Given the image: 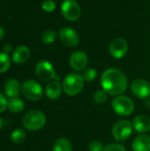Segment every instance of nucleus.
<instances>
[{"mask_svg": "<svg viewBox=\"0 0 150 151\" xmlns=\"http://www.w3.org/2000/svg\"><path fill=\"white\" fill-rule=\"evenodd\" d=\"M101 85L108 95L118 96L126 92L128 81L126 74L121 70L109 68L101 76Z\"/></svg>", "mask_w": 150, "mask_h": 151, "instance_id": "obj_1", "label": "nucleus"}, {"mask_svg": "<svg viewBox=\"0 0 150 151\" xmlns=\"http://www.w3.org/2000/svg\"><path fill=\"white\" fill-rule=\"evenodd\" d=\"M85 81L82 75L77 73H72L65 76L63 81L62 88L65 93L68 96H76L81 92L84 87Z\"/></svg>", "mask_w": 150, "mask_h": 151, "instance_id": "obj_2", "label": "nucleus"}, {"mask_svg": "<svg viewBox=\"0 0 150 151\" xmlns=\"http://www.w3.org/2000/svg\"><path fill=\"white\" fill-rule=\"evenodd\" d=\"M22 123L27 130L37 131L46 124V117L39 110H31L24 115Z\"/></svg>", "mask_w": 150, "mask_h": 151, "instance_id": "obj_3", "label": "nucleus"}, {"mask_svg": "<svg viewBox=\"0 0 150 151\" xmlns=\"http://www.w3.org/2000/svg\"><path fill=\"white\" fill-rule=\"evenodd\" d=\"M111 106L113 111L120 116H128L132 114L134 110L133 100L130 97L122 95L118 96L113 99Z\"/></svg>", "mask_w": 150, "mask_h": 151, "instance_id": "obj_4", "label": "nucleus"}, {"mask_svg": "<svg viewBox=\"0 0 150 151\" xmlns=\"http://www.w3.org/2000/svg\"><path fill=\"white\" fill-rule=\"evenodd\" d=\"M61 13L66 20L74 22L80 19L81 9L75 0H65L61 4Z\"/></svg>", "mask_w": 150, "mask_h": 151, "instance_id": "obj_5", "label": "nucleus"}, {"mask_svg": "<svg viewBox=\"0 0 150 151\" xmlns=\"http://www.w3.org/2000/svg\"><path fill=\"white\" fill-rule=\"evenodd\" d=\"M133 126L128 120H118L112 127V135L118 142H125L131 136Z\"/></svg>", "mask_w": 150, "mask_h": 151, "instance_id": "obj_6", "label": "nucleus"}, {"mask_svg": "<svg viewBox=\"0 0 150 151\" xmlns=\"http://www.w3.org/2000/svg\"><path fill=\"white\" fill-rule=\"evenodd\" d=\"M23 96L30 101H38L42 96V86L34 80L26 81L21 86Z\"/></svg>", "mask_w": 150, "mask_h": 151, "instance_id": "obj_7", "label": "nucleus"}, {"mask_svg": "<svg viewBox=\"0 0 150 151\" xmlns=\"http://www.w3.org/2000/svg\"><path fill=\"white\" fill-rule=\"evenodd\" d=\"M35 73L37 77L42 81H51L52 80H57L55 69L53 65L49 61H40L35 67Z\"/></svg>", "mask_w": 150, "mask_h": 151, "instance_id": "obj_8", "label": "nucleus"}, {"mask_svg": "<svg viewBox=\"0 0 150 151\" xmlns=\"http://www.w3.org/2000/svg\"><path fill=\"white\" fill-rule=\"evenodd\" d=\"M128 52V43L124 38H116L110 44V53L112 58L119 59Z\"/></svg>", "mask_w": 150, "mask_h": 151, "instance_id": "obj_9", "label": "nucleus"}, {"mask_svg": "<svg viewBox=\"0 0 150 151\" xmlns=\"http://www.w3.org/2000/svg\"><path fill=\"white\" fill-rule=\"evenodd\" d=\"M58 36L61 42L68 47H74L78 45L80 42V36L78 33L69 27H62L58 32Z\"/></svg>", "mask_w": 150, "mask_h": 151, "instance_id": "obj_10", "label": "nucleus"}, {"mask_svg": "<svg viewBox=\"0 0 150 151\" xmlns=\"http://www.w3.org/2000/svg\"><path fill=\"white\" fill-rule=\"evenodd\" d=\"M131 90L133 94L138 98H149L150 96V83L146 80H136L132 83Z\"/></svg>", "mask_w": 150, "mask_h": 151, "instance_id": "obj_11", "label": "nucleus"}, {"mask_svg": "<svg viewBox=\"0 0 150 151\" xmlns=\"http://www.w3.org/2000/svg\"><path fill=\"white\" fill-rule=\"evenodd\" d=\"M88 58L87 54L84 51L81 50H77L74 51L69 59V63L71 67L75 70V71H81L86 68L88 65Z\"/></svg>", "mask_w": 150, "mask_h": 151, "instance_id": "obj_12", "label": "nucleus"}, {"mask_svg": "<svg viewBox=\"0 0 150 151\" xmlns=\"http://www.w3.org/2000/svg\"><path fill=\"white\" fill-rule=\"evenodd\" d=\"M4 89L5 95L8 97L13 98V97L19 96V93L21 92V86L18 80L10 79L5 82L4 86Z\"/></svg>", "mask_w": 150, "mask_h": 151, "instance_id": "obj_13", "label": "nucleus"}, {"mask_svg": "<svg viewBox=\"0 0 150 151\" xmlns=\"http://www.w3.org/2000/svg\"><path fill=\"white\" fill-rule=\"evenodd\" d=\"M29 57H30V50L28 47L21 45L14 50L11 58L15 64H23L27 61Z\"/></svg>", "mask_w": 150, "mask_h": 151, "instance_id": "obj_14", "label": "nucleus"}, {"mask_svg": "<svg viewBox=\"0 0 150 151\" xmlns=\"http://www.w3.org/2000/svg\"><path fill=\"white\" fill-rule=\"evenodd\" d=\"M133 126L139 133H148L150 131V119L146 115H139L133 119Z\"/></svg>", "mask_w": 150, "mask_h": 151, "instance_id": "obj_15", "label": "nucleus"}, {"mask_svg": "<svg viewBox=\"0 0 150 151\" xmlns=\"http://www.w3.org/2000/svg\"><path fill=\"white\" fill-rule=\"evenodd\" d=\"M132 148L133 151H150V136L139 135L133 140Z\"/></svg>", "mask_w": 150, "mask_h": 151, "instance_id": "obj_16", "label": "nucleus"}, {"mask_svg": "<svg viewBox=\"0 0 150 151\" xmlns=\"http://www.w3.org/2000/svg\"><path fill=\"white\" fill-rule=\"evenodd\" d=\"M62 87L57 81H51L46 86L45 93L48 98L51 100H56L60 97L62 94Z\"/></svg>", "mask_w": 150, "mask_h": 151, "instance_id": "obj_17", "label": "nucleus"}, {"mask_svg": "<svg viewBox=\"0 0 150 151\" xmlns=\"http://www.w3.org/2000/svg\"><path fill=\"white\" fill-rule=\"evenodd\" d=\"M7 108L9 109L10 111L13 113H19L24 110L25 104H24V102L19 97H13V98H10V100L8 101Z\"/></svg>", "mask_w": 150, "mask_h": 151, "instance_id": "obj_18", "label": "nucleus"}, {"mask_svg": "<svg viewBox=\"0 0 150 151\" xmlns=\"http://www.w3.org/2000/svg\"><path fill=\"white\" fill-rule=\"evenodd\" d=\"M53 151H72V146L69 140L65 138H59L55 142Z\"/></svg>", "mask_w": 150, "mask_h": 151, "instance_id": "obj_19", "label": "nucleus"}, {"mask_svg": "<svg viewBox=\"0 0 150 151\" xmlns=\"http://www.w3.org/2000/svg\"><path fill=\"white\" fill-rule=\"evenodd\" d=\"M11 66V58L5 52H0V73H5Z\"/></svg>", "mask_w": 150, "mask_h": 151, "instance_id": "obj_20", "label": "nucleus"}, {"mask_svg": "<svg viewBox=\"0 0 150 151\" xmlns=\"http://www.w3.org/2000/svg\"><path fill=\"white\" fill-rule=\"evenodd\" d=\"M26 139V133L23 129H15L11 134V140L15 144H20L22 143Z\"/></svg>", "mask_w": 150, "mask_h": 151, "instance_id": "obj_21", "label": "nucleus"}, {"mask_svg": "<svg viewBox=\"0 0 150 151\" xmlns=\"http://www.w3.org/2000/svg\"><path fill=\"white\" fill-rule=\"evenodd\" d=\"M57 34L54 30H46L42 34V42L45 44H51L57 39Z\"/></svg>", "mask_w": 150, "mask_h": 151, "instance_id": "obj_22", "label": "nucleus"}, {"mask_svg": "<svg viewBox=\"0 0 150 151\" xmlns=\"http://www.w3.org/2000/svg\"><path fill=\"white\" fill-rule=\"evenodd\" d=\"M97 77V72L94 68H87L83 71L82 78L87 82L94 81Z\"/></svg>", "mask_w": 150, "mask_h": 151, "instance_id": "obj_23", "label": "nucleus"}, {"mask_svg": "<svg viewBox=\"0 0 150 151\" xmlns=\"http://www.w3.org/2000/svg\"><path fill=\"white\" fill-rule=\"evenodd\" d=\"M107 92L104 91L103 89V90H97L95 95H94V101L98 104H104L107 99H108V96H107Z\"/></svg>", "mask_w": 150, "mask_h": 151, "instance_id": "obj_24", "label": "nucleus"}, {"mask_svg": "<svg viewBox=\"0 0 150 151\" xmlns=\"http://www.w3.org/2000/svg\"><path fill=\"white\" fill-rule=\"evenodd\" d=\"M42 8L47 12H52L56 9V3L53 0H45L42 4Z\"/></svg>", "mask_w": 150, "mask_h": 151, "instance_id": "obj_25", "label": "nucleus"}, {"mask_svg": "<svg viewBox=\"0 0 150 151\" xmlns=\"http://www.w3.org/2000/svg\"><path fill=\"white\" fill-rule=\"evenodd\" d=\"M103 151H126V149L118 143H110L104 147Z\"/></svg>", "mask_w": 150, "mask_h": 151, "instance_id": "obj_26", "label": "nucleus"}, {"mask_svg": "<svg viewBox=\"0 0 150 151\" xmlns=\"http://www.w3.org/2000/svg\"><path fill=\"white\" fill-rule=\"evenodd\" d=\"M88 150H89V151H103L104 148H103V145L101 142L94 141V142H91L89 143Z\"/></svg>", "mask_w": 150, "mask_h": 151, "instance_id": "obj_27", "label": "nucleus"}, {"mask_svg": "<svg viewBox=\"0 0 150 151\" xmlns=\"http://www.w3.org/2000/svg\"><path fill=\"white\" fill-rule=\"evenodd\" d=\"M8 107V101L6 99V97L0 93V113L4 112Z\"/></svg>", "mask_w": 150, "mask_h": 151, "instance_id": "obj_28", "label": "nucleus"}, {"mask_svg": "<svg viewBox=\"0 0 150 151\" xmlns=\"http://www.w3.org/2000/svg\"><path fill=\"white\" fill-rule=\"evenodd\" d=\"M4 35H5V31H4V29L0 26V40H2V39L4 37Z\"/></svg>", "mask_w": 150, "mask_h": 151, "instance_id": "obj_29", "label": "nucleus"}, {"mask_svg": "<svg viewBox=\"0 0 150 151\" xmlns=\"http://www.w3.org/2000/svg\"><path fill=\"white\" fill-rule=\"evenodd\" d=\"M145 105L148 109H150V99H147L145 101Z\"/></svg>", "mask_w": 150, "mask_h": 151, "instance_id": "obj_30", "label": "nucleus"}, {"mask_svg": "<svg viewBox=\"0 0 150 151\" xmlns=\"http://www.w3.org/2000/svg\"><path fill=\"white\" fill-rule=\"evenodd\" d=\"M3 126H4V121H3V119L0 118V130H1V128L3 127Z\"/></svg>", "mask_w": 150, "mask_h": 151, "instance_id": "obj_31", "label": "nucleus"}, {"mask_svg": "<svg viewBox=\"0 0 150 151\" xmlns=\"http://www.w3.org/2000/svg\"><path fill=\"white\" fill-rule=\"evenodd\" d=\"M64 1H65V0H64Z\"/></svg>", "mask_w": 150, "mask_h": 151, "instance_id": "obj_32", "label": "nucleus"}]
</instances>
